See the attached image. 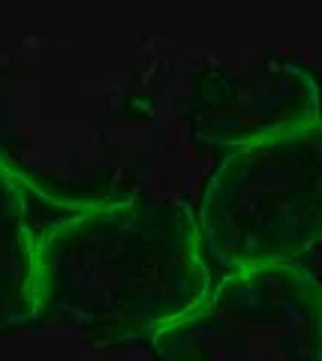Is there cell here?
<instances>
[{"instance_id":"cell-3","label":"cell","mask_w":322,"mask_h":361,"mask_svg":"<svg viewBox=\"0 0 322 361\" xmlns=\"http://www.w3.org/2000/svg\"><path fill=\"white\" fill-rule=\"evenodd\" d=\"M196 220L208 259L226 271L290 265L319 247L322 121L229 151Z\"/></svg>"},{"instance_id":"cell-6","label":"cell","mask_w":322,"mask_h":361,"mask_svg":"<svg viewBox=\"0 0 322 361\" xmlns=\"http://www.w3.org/2000/svg\"><path fill=\"white\" fill-rule=\"evenodd\" d=\"M37 247L39 238L27 220L25 187L0 163V331L39 316Z\"/></svg>"},{"instance_id":"cell-4","label":"cell","mask_w":322,"mask_h":361,"mask_svg":"<svg viewBox=\"0 0 322 361\" xmlns=\"http://www.w3.org/2000/svg\"><path fill=\"white\" fill-rule=\"evenodd\" d=\"M151 343L160 361H322V283L292 262L229 271Z\"/></svg>"},{"instance_id":"cell-5","label":"cell","mask_w":322,"mask_h":361,"mask_svg":"<svg viewBox=\"0 0 322 361\" xmlns=\"http://www.w3.org/2000/svg\"><path fill=\"white\" fill-rule=\"evenodd\" d=\"M322 121L316 78L290 61H250L208 73L196 87L193 133L217 151H238Z\"/></svg>"},{"instance_id":"cell-2","label":"cell","mask_w":322,"mask_h":361,"mask_svg":"<svg viewBox=\"0 0 322 361\" xmlns=\"http://www.w3.org/2000/svg\"><path fill=\"white\" fill-rule=\"evenodd\" d=\"M82 49L25 39L0 51V163L27 193L66 211L124 199L132 115Z\"/></svg>"},{"instance_id":"cell-1","label":"cell","mask_w":322,"mask_h":361,"mask_svg":"<svg viewBox=\"0 0 322 361\" xmlns=\"http://www.w3.org/2000/svg\"><path fill=\"white\" fill-rule=\"evenodd\" d=\"M211 292L208 253L190 208L115 199L73 211L39 238V316L99 343L151 341Z\"/></svg>"}]
</instances>
